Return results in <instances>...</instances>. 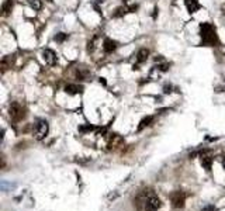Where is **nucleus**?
<instances>
[{"mask_svg":"<svg viewBox=\"0 0 225 211\" xmlns=\"http://www.w3.org/2000/svg\"><path fill=\"white\" fill-rule=\"evenodd\" d=\"M184 2H186V6H187L189 13H195L200 9V4L197 0H184Z\"/></svg>","mask_w":225,"mask_h":211,"instance_id":"nucleus-9","label":"nucleus"},{"mask_svg":"<svg viewBox=\"0 0 225 211\" xmlns=\"http://www.w3.org/2000/svg\"><path fill=\"white\" fill-rule=\"evenodd\" d=\"M42 59L46 65H55L56 63V54L52 50H44L42 51Z\"/></svg>","mask_w":225,"mask_h":211,"instance_id":"nucleus-6","label":"nucleus"},{"mask_svg":"<svg viewBox=\"0 0 225 211\" xmlns=\"http://www.w3.org/2000/svg\"><path fill=\"white\" fill-rule=\"evenodd\" d=\"M103 48H104V51H106L107 54H111L112 51L117 48V42L116 41L110 40V38H106L104 40V45H103Z\"/></svg>","mask_w":225,"mask_h":211,"instance_id":"nucleus-7","label":"nucleus"},{"mask_svg":"<svg viewBox=\"0 0 225 211\" xmlns=\"http://www.w3.org/2000/svg\"><path fill=\"white\" fill-rule=\"evenodd\" d=\"M201 211H217V208H215L214 205H207V207H204Z\"/></svg>","mask_w":225,"mask_h":211,"instance_id":"nucleus-21","label":"nucleus"},{"mask_svg":"<svg viewBox=\"0 0 225 211\" xmlns=\"http://www.w3.org/2000/svg\"><path fill=\"white\" fill-rule=\"evenodd\" d=\"M13 9V0H6L3 3V7H2V11H3V16H9Z\"/></svg>","mask_w":225,"mask_h":211,"instance_id":"nucleus-12","label":"nucleus"},{"mask_svg":"<svg viewBox=\"0 0 225 211\" xmlns=\"http://www.w3.org/2000/svg\"><path fill=\"white\" fill-rule=\"evenodd\" d=\"M125 11H127L125 7H118V9L116 10V13L112 14V17H121V16H124V14H125Z\"/></svg>","mask_w":225,"mask_h":211,"instance_id":"nucleus-17","label":"nucleus"},{"mask_svg":"<svg viewBox=\"0 0 225 211\" xmlns=\"http://www.w3.org/2000/svg\"><path fill=\"white\" fill-rule=\"evenodd\" d=\"M100 83H103V85H106V79H104V78H100Z\"/></svg>","mask_w":225,"mask_h":211,"instance_id":"nucleus-22","label":"nucleus"},{"mask_svg":"<svg viewBox=\"0 0 225 211\" xmlns=\"http://www.w3.org/2000/svg\"><path fill=\"white\" fill-rule=\"evenodd\" d=\"M201 165L204 169L210 170V169H211V165H212V158L211 156H201Z\"/></svg>","mask_w":225,"mask_h":211,"instance_id":"nucleus-13","label":"nucleus"},{"mask_svg":"<svg viewBox=\"0 0 225 211\" xmlns=\"http://www.w3.org/2000/svg\"><path fill=\"white\" fill-rule=\"evenodd\" d=\"M48 131H49L48 121H45V120H40V121L35 124V127H34V137H35L38 141H42V139L48 135Z\"/></svg>","mask_w":225,"mask_h":211,"instance_id":"nucleus-3","label":"nucleus"},{"mask_svg":"<svg viewBox=\"0 0 225 211\" xmlns=\"http://www.w3.org/2000/svg\"><path fill=\"white\" fill-rule=\"evenodd\" d=\"M158 68H159L160 70H162V72H166V70L169 69V65H168V63H163V65H159Z\"/></svg>","mask_w":225,"mask_h":211,"instance_id":"nucleus-20","label":"nucleus"},{"mask_svg":"<svg viewBox=\"0 0 225 211\" xmlns=\"http://www.w3.org/2000/svg\"><path fill=\"white\" fill-rule=\"evenodd\" d=\"M97 3H104V2H106V0H96Z\"/></svg>","mask_w":225,"mask_h":211,"instance_id":"nucleus-23","label":"nucleus"},{"mask_svg":"<svg viewBox=\"0 0 225 211\" xmlns=\"http://www.w3.org/2000/svg\"><path fill=\"white\" fill-rule=\"evenodd\" d=\"M28 4H30L31 9H34V10H40L41 6H42L41 0H28Z\"/></svg>","mask_w":225,"mask_h":211,"instance_id":"nucleus-15","label":"nucleus"},{"mask_svg":"<svg viewBox=\"0 0 225 211\" xmlns=\"http://www.w3.org/2000/svg\"><path fill=\"white\" fill-rule=\"evenodd\" d=\"M124 2H125V3H128V0H124Z\"/></svg>","mask_w":225,"mask_h":211,"instance_id":"nucleus-26","label":"nucleus"},{"mask_svg":"<svg viewBox=\"0 0 225 211\" xmlns=\"http://www.w3.org/2000/svg\"><path fill=\"white\" fill-rule=\"evenodd\" d=\"M66 38H68V34H65V33H59V34H56V35H55V41H56V42H63Z\"/></svg>","mask_w":225,"mask_h":211,"instance_id":"nucleus-16","label":"nucleus"},{"mask_svg":"<svg viewBox=\"0 0 225 211\" xmlns=\"http://www.w3.org/2000/svg\"><path fill=\"white\" fill-rule=\"evenodd\" d=\"M139 198H142V203H144V208L146 211H158L159 208L162 207V201L159 200L155 194H153L151 190L148 191H144L139 194Z\"/></svg>","mask_w":225,"mask_h":211,"instance_id":"nucleus-2","label":"nucleus"},{"mask_svg":"<svg viewBox=\"0 0 225 211\" xmlns=\"http://www.w3.org/2000/svg\"><path fill=\"white\" fill-rule=\"evenodd\" d=\"M152 122H153V117H152V116L145 117V118L141 120V122H139V125H138V128H136V131H142V129L145 128V127L151 125Z\"/></svg>","mask_w":225,"mask_h":211,"instance_id":"nucleus-10","label":"nucleus"},{"mask_svg":"<svg viewBox=\"0 0 225 211\" xmlns=\"http://www.w3.org/2000/svg\"><path fill=\"white\" fill-rule=\"evenodd\" d=\"M92 129H93V125H82V127H79V131H82V132L92 131Z\"/></svg>","mask_w":225,"mask_h":211,"instance_id":"nucleus-18","label":"nucleus"},{"mask_svg":"<svg viewBox=\"0 0 225 211\" xmlns=\"http://www.w3.org/2000/svg\"><path fill=\"white\" fill-rule=\"evenodd\" d=\"M46 2H49V3H52V0H46Z\"/></svg>","mask_w":225,"mask_h":211,"instance_id":"nucleus-25","label":"nucleus"},{"mask_svg":"<svg viewBox=\"0 0 225 211\" xmlns=\"http://www.w3.org/2000/svg\"><path fill=\"white\" fill-rule=\"evenodd\" d=\"M9 113H10L11 120H14V121H20V120H23L24 116H26V113H24V109H23V107H21V106L18 104L17 102H13V103L10 104Z\"/></svg>","mask_w":225,"mask_h":211,"instance_id":"nucleus-4","label":"nucleus"},{"mask_svg":"<svg viewBox=\"0 0 225 211\" xmlns=\"http://www.w3.org/2000/svg\"><path fill=\"white\" fill-rule=\"evenodd\" d=\"M200 33H201V38L204 45L214 46L218 44V37H217V33H215V28L211 24L208 23L200 24Z\"/></svg>","mask_w":225,"mask_h":211,"instance_id":"nucleus-1","label":"nucleus"},{"mask_svg":"<svg viewBox=\"0 0 225 211\" xmlns=\"http://www.w3.org/2000/svg\"><path fill=\"white\" fill-rule=\"evenodd\" d=\"M148 55H149V51L146 50V48H142V50H139L138 54H136V61H138L139 63L145 62V61L148 59Z\"/></svg>","mask_w":225,"mask_h":211,"instance_id":"nucleus-11","label":"nucleus"},{"mask_svg":"<svg viewBox=\"0 0 225 211\" xmlns=\"http://www.w3.org/2000/svg\"><path fill=\"white\" fill-rule=\"evenodd\" d=\"M76 78L80 80H87V78H89V72L85 69H79L76 72Z\"/></svg>","mask_w":225,"mask_h":211,"instance_id":"nucleus-14","label":"nucleus"},{"mask_svg":"<svg viewBox=\"0 0 225 211\" xmlns=\"http://www.w3.org/2000/svg\"><path fill=\"white\" fill-rule=\"evenodd\" d=\"M82 90H83V87L82 86H77V85H66L65 86V92L70 96L77 94V93H80Z\"/></svg>","mask_w":225,"mask_h":211,"instance_id":"nucleus-8","label":"nucleus"},{"mask_svg":"<svg viewBox=\"0 0 225 211\" xmlns=\"http://www.w3.org/2000/svg\"><path fill=\"white\" fill-rule=\"evenodd\" d=\"M163 93H166V94H168V93H172V86L166 85L165 87H163Z\"/></svg>","mask_w":225,"mask_h":211,"instance_id":"nucleus-19","label":"nucleus"},{"mask_svg":"<svg viewBox=\"0 0 225 211\" xmlns=\"http://www.w3.org/2000/svg\"><path fill=\"white\" fill-rule=\"evenodd\" d=\"M222 166L225 168V156H224V159H222Z\"/></svg>","mask_w":225,"mask_h":211,"instance_id":"nucleus-24","label":"nucleus"},{"mask_svg":"<svg viewBox=\"0 0 225 211\" xmlns=\"http://www.w3.org/2000/svg\"><path fill=\"white\" fill-rule=\"evenodd\" d=\"M170 201H172V205L175 208H183L184 207L186 197L182 191H175V193L170 196Z\"/></svg>","mask_w":225,"mask_h":211,"instance_id":"nucleus-5","label":"nucleus"}]
</instances>
